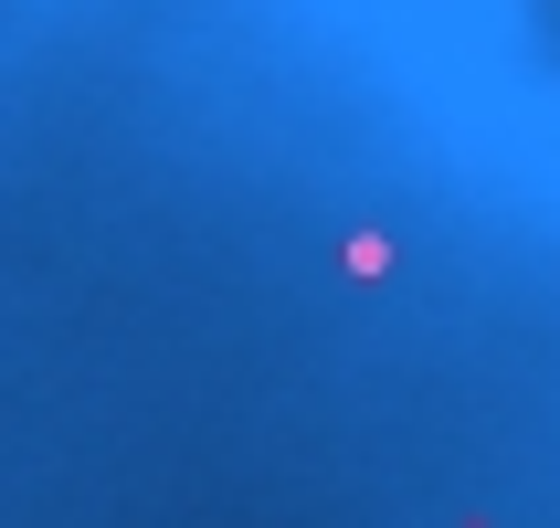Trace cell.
Instances as JSON below:
<instances>
[{"label": "cell", "instance_id": "6da1fadb", "mask_svg": "<svg viewBox=\"0 0 560 528\" xmlns=\"http://www.w3.org/2000/svg\"><path fill=\"white\" fill-rule=\"evenodd\" d=\"M339 275L349 285H381V275H392V244H381V233H349V244H339Z\"/></svg>", "mask_w": 560, "mask_h": 528}]
</instances>
